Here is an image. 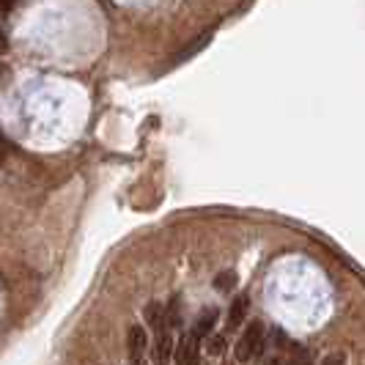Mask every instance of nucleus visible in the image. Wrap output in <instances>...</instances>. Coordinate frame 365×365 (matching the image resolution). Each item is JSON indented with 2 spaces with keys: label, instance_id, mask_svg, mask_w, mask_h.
I'll list each match as a JSON object with an SVG mask.
<instances>
[{
  "label": "nucleus",
  "instance_id": "nucleus-9",
  "mask_svg": "<svg viewBox=\"0 0 365 365\" xmlns=\"http://www.w3.org/2000/svg\"><path fill=\"white\" fill-rule=\"evenodd\" d=\"M234 286H237V274L234 272H220L217 280H215V289L217 292H231Z\"/></svg>",
  "mask_w": 365,
  "mask_h": 365
},
{
  "label": "nucleus",
  "instance_id": "nucleus-14",
  "mask_svg": "<svg viewBox=\"0 0 365 365\" xmlns=\"http://www.w3.org/2000/svg\"><path fill=\"white\" fill-rule=\"evenodd\" d=\"M3 160H6V151H3V146H0V163H3Z\"/></svg>",
  "mask_w": 365,
  "mask_h": 365
},
{
  "label": "nucleus",
  "instance_id": "nucleus-8",
  "mask_svg": "<svg viewBox=\"0 0 365 365\" xmlns=\"http://www.w3.org/2000/svg\"><path fill=\"white\" fill-rule=\"evenodd\" d=\"M160 338H157V360L160 363H168L170 360V351H173V338H170V332L163 329V332H157Z\"/></svg>",
  "mask_w": 365,
  "mask_h": 365
},
{
  "label": "nucleus",
  "instance_id": "nucleus-11",
  "mask_svg": "<svg viewBox=\"0 0 365 365\" xmlns=\"http://www.w3.org/2000/svg\"><path fill=\"white\" fill-rule=\"evenodd\" d=\"M9 77H11V69L0 61V86H6V83H9Z\"/></svg>",
  "mask_w": 365,
  "mask_h": 365
},
{
  "label": "nucleus",
  "instance_id": "nucleus-12",
  "mask_svg": "<svg viewBox=\"0 0 365 365\" xmlns=\"http://www.w3.org/2000/svg\"><path fill=\"white\" fill-rule=\"evenodd\" d=\"M222 344H225L222 338H212V346H209V351H212V354H220V351H222Z\"/></svg>",
  "mask_w": 365,
  "mask_h": 365
},
{
  "label": "nucleus",
  "instance_id": "nucleus-5",
  "mask_svg": "<svg viewBox=\"0 0 365 365\" xmlns=\"http://www.w3.org/2000/svg\"><path fill=\"white\" fill-rule=\"evenodd\" d=\"M209 41H212V31H206V34H201V36H195V41H190L182 53H176L173 58H170V66H179V63H184V61H190L192 55L201 53L203 47H209Z\"/></svg>",
  "mask_w": 365,
  "mask_h": 365
},
{
  "label": "nucleus",
  "instance_id": "nucleus-1",
  "mask_svg": "<svg viewBox=\"0 0 365 365\" xmlns=\"http://www.w3.org/2000/svg\"><path fill=\"white\" fill-rule=\"evenodd\" d=\"M264 349H267V327H264V322L253 319L250 327L242 332V338H239L237 346H234V360L237 363L258 360L264 354Z\"/></svg>",
  "mask_w": 365,
  "mask_h": 365
},
{
  "label": "nucleus",
  "instance_id": "nucleus-6",
  "mask_svg": "<svg viewBox=\"0 0 365 365\" xmlns=\"http://www.w3.org/2000/svg\"><path fill=\"white\" fill-rule=\"evenodd\" d=\"M217 319H220L217 308H206V311L198 316V322H195V327H192V335H195L198 341H203L206 335H212V332H215V324H217Z\"/></svg>",
  "mask_w": 365,
  "mask_h": 365
},
{
  "label": "nucleus",
  "instance_id": "nucleus-10",
  "mask_svg": "<svg viewBox=\"0 0 365 365\" xmlns=\"http://www.w3.org/2000/svg\"><path fill=\"white\" fill-rule=\"evenodd\" d=\"M14 3H17V0H0V17H6V14L14 9Z\"/></svg>",
  "mask_w": 365,
  "mask_h": 365
},
{
  "label": "nucleus",
  "instance_id": "nucleus-3",
  "mask_svg": "<svg viewBox=\"0 0 365 365\" xmlns=\"http://www.w3.org/2000/svg\"><path fill=\"white\" fill-rule=\"evenodd\" d=\"M201 341L192 335V332H187L182 341H179V346H176V363L182 365H195L198 363V354H201V346H198Z\"/></svg>",
  "mask_w": 365,
  "mask_h": 365
},
{
  "label": "nucleus",
  "instance_id": "nucleus-2",
  "mask_svg": "<svg viewBox=\"0 0 365 365\" xmlns=\"http://www.w3.org/2000/svg\"><path fill=\"white\" fill-rule=\"evenodd\" d=\"M127 346H129V360H132V363H140V360H143V351H146V346H148V335L140 324H132V327H129Z\"/></svg>",
  "mask_w": 365,
  "mask_h": 365
},
{
  "label": "nucleus",
  "instance_id": "nucleus-7",
  "mask_svg": "<svg viewBox=\"0 0 365 365\" xmlns=\"http://www.w3.org/2000/svg\"><path fill=\"white\" fill-rule=\"evenodd\" d=\"M143 316H146V324L154 329V332H163V329H168V319H165L163 302H148L146 311H143Z\"/></svg>",
  "mask_w": 365,
  "mask_h": 365
},
{
  "label": "nucleus",
  "instance_id": "nucleus-4",
  "mask_svg": "<svg viewBox=\"0 0 365 365\" xmlns=\"http://www.w3.org/2000/svg\"><path fill=\"white\" fill-rule=\"evenodd\" d=\"M247 308H250V297H247V294H237V299H234L231 308H228V329H237L245 324Z\"/></svg>",
  "mask_w": 365,
  "mask_h": 365
},
{
  "label": "nucleus",
  "instance_id": "nucleus-13",
  "mask_svg": "<svg viewBox=\"0 0 365 365\" xmlns=\"http://www.w3.org/2000/svg\"><path fill=\"white\" fill-rule=\"evenodd\" d=\"M9 53V38H6V34L0 31V55H6Z\"/></svg>",
  "mask_w": 365,
  "mask_h": 365
}]
</instances>
